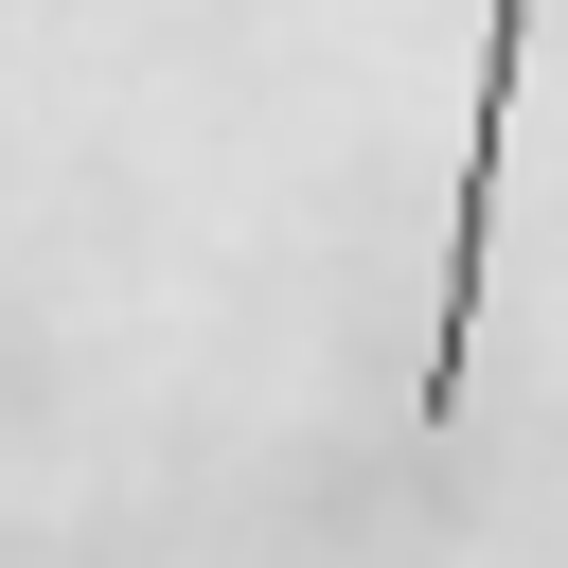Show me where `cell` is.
<instances>
[{
  "label": "cell",
  "mask_w": 568,
  "mask_h": 568,
  "mask_svg": "<svg viewBox=\"0 0 568 568\" xmlns=\"http://www.w3.org/2000/svg\"><path fill=\"white\" fill-rule=\"evenodd\" d=\"M515 53H532V0H497V36H479V124H462V195H444V302H426V444H444V408H462V337H479V248H497Z\"/></svg>",
  "instance_id": "1"
}]
</instances>
